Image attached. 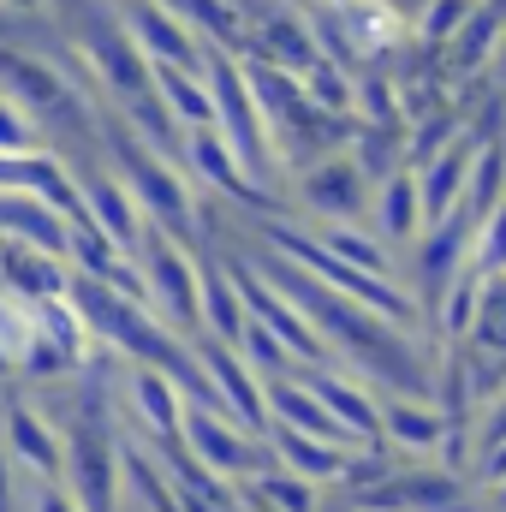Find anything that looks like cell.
I'll return each mask as SVG.
<instances>
[{"mask_svg": "<svg viewBox=\"0 0 506 512\" xmlns=\"http://www.w3.org/2000/svg\"><path fill=\"white\" fill-rule=\"evenodd\" d=\"M506 42V6L501 0H477V12L459 24V36L441 48V78L447 84H477L483 72H495V54Z\"/></svg>", "mask_w": 506, "mask_h": 512, "instance_id": "14", "label": "cell"}, {"mask_svg": "<svg viewBox=\"0 0 506 512\" xmlns=\"http://www.w3.org/2000/svg\"><path fill=\"white\" fill-rule=\"evenodd\" d=\"M0 239L30 245V251L66 262V215L48 209V203L30 197V191H0Z\"/></svg>", "mask_w": 506, "mask_h": 512, "instance_id": "20", "label": "cell"}, {"mask_svg": "<svg viewBox=\"0 0 506 512\" xmlns=\"http://www.w3.org/2000/svg\"><path fill=\"white\" fill-rule=\"evenodd\" d=\"M477 131L465 126L429 167H417V203H423V233L429 227H441V221H453L459 209H465V185H471V167H477Z\"/></svg>", "mask_w": 506, "mask_h": 512, "instance_id": "12", "label": "cell"}, {"mask_svg": "<svg viewBox=\"0 0 506 512\" xmlns=\"http://www.w3.org/2000/svg\"><path fill=\"white\" fill-rule=\"evenodd\" d=\"M167 512H173V507H167Z\"/></svg>", "mask_w": 506, "mask_h": 512, "instance_id": "38", "label": "cell"}, {"mask_svg": "<svg viewBox=\"0 0 506 512\" xmlns=\"http://www.w3.org/2000/svg\"><path fill=\"white\" fill-rule=\"evenodd\" d=\"M501 6H506V0H501Z\"/></svg>", "mask_w": 506, "mask_h": 512, "instance_id": "37", "label": "cell"}, {"mask_svg": "<svg viewBox=\"0 0 506 512\" xmlns=\"http://www.w3.org/2000/svg\"><path fill=\"white\" fill-rule=\"evenodd\" d=\"M0 447L30 483H66V429H54V417H42L30 399H12L0 411Z\"/></svg>", "mask_w": 506, "mask_h": 512, "instance_id": "8", "label": "cell"}, {"mask_svg": "<svg viewBox=\"0 0 506 512\" xmlns=\"http://www.w3.org/2000/svg\"><path fill=\"white\" fill-rule=\"evenodd\" d=\"M179 447H185L203 471H215L221 483L256 477V471L274 465L268 447H262V435L239 429V423H233L227 411H215V405H185V417H179Z\"/></svg>", "mask_w": 506, "mask_h": 512, "instance_id": "4", "label": "cell"}, {"mask_svg": "<svg viewBox=\"0 0 506 512\" xmlns=\"http://www.w3.org/2000/svg\"><path fill=\"white\" fill-rule=\"evenodd\" d=\"M102 155L108 167L120 173V185L131 191V203L143 209V227L167 233L173 245L185 251H203V209H197V185L185 179V167L173 155H161L155 143H143L131 126H120L108 114V131H102Z\"/></svg>", "mask_w": 506, "mask_h": 512, "instance_id": "1", "label": "cell"}, {"mask_svg": "<svg viewBox=\"0 0 506 512\" xmlns=\"http://www.w3.org/2000/svg\"><path fill=\"white\" fill-rule=\"evenodd\" d=\"M477 483H483V489L506 483V441L501 447H489V453H477Z\"/></svg>", "mask_w": 506, "mask_h": 512, "instance_id": "31", "label": "cell"}, {"mask_svg": "<svg viewBox=\"0 0 506 512\" xmlns=\"http://www.w3.org/2000/svg\"><path fill=\"white\" fill-rule=\"evenodd\" d=\"M298 376L322 399V411L334 417V429L352 441V453L381 447V393H370V382H358L340 364H316V370H298Z\"/></svg>", "mask_w": 506, "mask_h": 512, "instance_id": "9", "label": "cell"}, {"mask_svg": "<svg viewBox=\"0 0 506 512\" xmlns=\"http://www.w3.org/2000/svg\"><path fill=\"white\" fill-rule=\"evenodd\" d=\"M370 233H376L387 251H405L423 239V203H417V167H393L370 191Z\"/></svg>", "mask_w": 506, "mask_h": 512, "instance_id": "17", "label": "cell"}, {"mask_svg": "<svg viewBox=\"0 0 506 512\" xmlns=\"http://www.w3.org/2000/svg\"><path fill=\"white\" fill-rule=\"evenodd\" d=\"M471 268L489 280V274H506V203H495L477 227H471Z\"/></svg>", "mask_w": 506, "mask_h": 512, "instance_id": "27", "label": "cell"}, {"mask_svg": "<svg viewBox=\"0 0 506 512\" xmlns=\"http://www.w3.org/2000/svg\"><path fill=\"white\" fill-rule=\"evenodd\" d=\"M120 393H126V411L137 417V429L155 441V447H173L179 441V417H185V393H179V382L167 376V370H149V364H131L126 382H120Z\"/></svg>", "mask_w": 506, "mask_h": 512, "instance_id": "15", "label": "cell"}, {"mask_svg": "<svg viewBox=\"0 0 506 512\" xmlns=\"http://www.w3.org/2000/svg\"><path fill=\"white\" fill-rule=\"evenodd\" d=\"M173 161L185 167V179H191V185H203V191H215V197L251 203L256 215H262V209H274V197H262L251 179L239 173V161H233V149L221 143V131H185Z\"/></svg>", "mask_w": 506, "mask_h": 512, "instance_id": "13", "label": "cell"}, {"mask_svg": "<svg viewBox=\"0 0 506 512\" xmlns=\"http://www.w3.org/2000/svg\"><path fill=\"white\" fill-rule=\"evenodd\" d=\"M304 6H346V0H304Z\"/></svg>", "mask_w": 506, "mask_h": 512, "instance_id": "36", "label": "cell"}, {"mask_svg": "<svg viewBox=\"0 0 506 512\" xmlns=\"http://www.w3.org/2000/svg\"><path fill=\"white\" fill-rule=\"evenodd\" d=\"M197 256L203 251H185V245H173L155 227L131 251L137 274H143V310L179 340H197Z\"/></svg>", "mask_w": 506, "mask_h": 512, "instance_id": "3", "label": "cell"}, {"mask_svg": "<svg viewBox=\"0 0 506 512\" xmlns=\"http://www.w3.org/2000/svg\"><path fill=\"white\" fill-rule=\"evenodd\" d=\"M197 370H203V382H209V393H215V405H221L239 429H251V435L268 429L262 376H256L233 346H221V340H203V334H197Z\"/></svg>", "mask_w": 506, "mask_h": 512, "instance_id": "10", "label": "cell"}, {"mask_svg": "<svg viewBox=\"0 0 506 512\" xmlns=\"http://www.w3.org/2000/svg\"><path fill=\"white\" fill-rule=\"evenodd\" d=\"M155 72V96L167 108V120L179 131H215V96H209V78L203 72H185V66H149Z\"/></svg>", "mask_w": 506, "mask_h": 512, "instance_id": "22", "label": "cell"}, {"mask_svg": "<svg viewBox=\"0 0 506 512\" xmlns=\"http://www.w3.org/2000/svg\"><path fill=\"white\" fill-rule=\"evenodd\" d=\"M6 370H12V358H6V346H0V376H6Z\"/></svg>", "mask_w": 506, "mask_h": 512, "instance_id": "35", "label": "cell"}, {"mask_svg": "<svg viewBox=\"0 0 506 512\" xmlns=\"http://www.w3.org/2000/svg\"><path fill=\"white\" fill-rule=\"evenodd\" d=\"M78 173V215L90 221V227H102L120 251H137L143 245V209L131 203V191L120 185V173L108 167V161H90V167H72Z\"/></svg>", "mask_w": 506, "mask_h": 512, "instance_id": "11", "label": "cell"}, {"mask_svg": "<svg viewBox=\"0 0 506 512\" xmlns=\"http://www.w3.org/2000/svg\"><path fill=\"white\" fill-rule=\"evenodd\" d=\"M0 512H12V459L0 447Z\"/></svg>", "mask_w": 506, "mask_h": 512, "instance_id": "32", "label": "cell"}, {"mask_svg": "<svg viewBox=\"0 0 506 512\" xmlns=\"http://www.w3.org/2000/svg\"><path fill=\"white\" fill-rule=\"evenodd\" d=\"M203 78H209V96H215V131L221 143L233 149L239 173L251 179L262 197H280V161H274V143H268V126L256 114V96L239 72V54L227 48H203Z\"/></svg>", "mask_w": 506, "mask_h": 512, "instance_id": "2", "label": "cell"}, {"mask_svg": "<svg viewBox=\"0 0 506 512\" xmlns=\"http://www.w3.org/2000/svg\"><path fill=\"white\" fill-rule=\"evenodd\" d=\"M114 18L131 36V48L149 60V66H185V72H203V36L167 6V0H114Z\"/></svg>", "mask_w": 506, "mask_h": 512, "instance_id": "7", "label": "cell"}, {"mask_svg": "<svg viewBox=\"0 0 506 512\" xmlns=\"http://www.w3.org/2000/svg\"><path fill=\"white\" fill-rule=\"evenodd\" d=\"M24 512H84V507L72 501V489H66V483H30Z\"/></svg>", "mask_w": 506, "mask_h": 512, "instance_id": "30", "label": "cell"}, {"mask_svg": "<svg viewBox=\"0 0 506 512\" xmlns=\"http://www.w3.org/2000/svg\"><path fill=\"white\" fill-rule=\"evenodd\" d=\"M465 352L477 364H489L506 382V274H489L483 280V298H477V322L465 334Z\"/></svg>", "mask_w": 506, "mask_h": 512, "instance_id": "23", "label": "cell"}, {"mask_svg": "<svg viewBox=\"0 0 506 512\" xmlns=\"http://www.w3.org/2000/svg\"><path fill=\"white\" fill-rule=\"evenodd\" d=\"M310 239H316L328 256H340L346 268H358V274H381V280H393V274H387L393 256H387V245H381L370 227H352V221H316Z\"/></svg>", "mask_w": 506, "mask_h": 512, "instance_id": "24", "label": "cell"}, {"mask_svg": "<svg viewBox=\"0 0 506 512\" xmlns=\"http://www.w3.org/2000/svg\"><path fill=\"white\" fill-rule=\"evenodd\" d=\"M66 489L84 512H120V441L96 417L66 429Z\"/></svg>", "mask_w": 506, "mask_h": 512, "instance_id": "6", "label": "cell"}, {"mask_svg": "<svg viewBox=\"0 0 506 512\" xmlns=\"http://www.w3.org/2000/svg\"><path fill=\"white\" fill-rule=\"evenodd\" d=\"M0 6H6V12H36L42 0H0Z\"/></svg>", "mask_w": 506, "mask_h": 512, "instance_id": "33", "label": "cell"}, {"mask_svg": "<svg viewBox=\"0 0 506 512\" xmlns=\"http://www.w3.org/2000/svg\"><path fill=\"white\" fill-rule=\"evenodd\" d=\"M370 191L376 185L358 173V161L346 149H334V155H322V161L292 173V197H298V209L310 221H352V227H364L370 221Z\"/></svg>", "mask_w": 506, "mask_h": 512, "instance_id": "5", "label": "cell"}, {"mask_svg": "<svg viewBox=\"0 0 506 512\" xmlns=\"http://www.w3.org/2000/svg\"><path fill=\"white\" fill-rule=\"evenodd\" d=\"M334 24H340V36H346L358 66H376L381 54H393L411 36L405 12L393 0H346V6H334Z\"/></svg>", "mask_w": 506, "mask_h": 512, "instance_id": "18", "label": "cell"}, {"mask_svg": "<svg viewBox=\"0 0 506 512\" xmlns=\"http://www.w3.org/2000/svg\"><path fill=\"white\" fill-rule=\"evenodd\" d=\"M30 149H42V137H36V126L0 96V155H30Z\"/></svg>", "mask_w": 506, "mask_h": 512, "instance_id": "28", "label": "cell"}, {"mask_svg": "<svg viewBox=\"0 0 506 512\" xmlns=\"http://www.w3.org/2000/svg\"><path fill=\"white\" fill-rule=\"evenodd\" d=\"M477 12V0H423L417 12H411V42L423 48V54H441L453 36H459V24Z\"/></svg>", "mask_w": 506, "mask_h": 512, "instance_id": "26", "label": "cell"}, {"mask_svg": "<svg viewBox=\"0 0 506 512\" xmlns=\"http://www.w3.org/2000/svg\"><path fill=\"white\" fill-rule=\"evenodd\" d=\"M441 429H447V423H441V411H435L429 399H405V393H387V399H381V441H387V447L423 459V453L441 447Z\"/></svg>", "mask_w": 506, "mask_h": 512, "instance_id": "21", "label": "cell"}, {"mask_svg": "<svg viewBox=\"0 0 506 512\" xmlns=\"http://www.w3.org/2000/svg\"><path fill=\"white\" fill-rule=\"evenodd\" d=\"M262 447H268V459L280 465V471H292V477H304V483H340L346 477V447H334V441H322V435H298V429H280V423H268L262 429Z\"/></svg>", "mask_w": 506, "mask_h": 512, "instance_id": "19", "label": "cell"}, {"mask_svg": "<svg viewBox=\"0 0 506 512\" xmlns=\"http://www.w3.org/2000/svg\"><path fill=\"white\" fill-rule=\"evenodd\" d=\"M471 441H477V453H489V447L506 441V387L495 399H483V411H477V423H471Z\"/></svg>", "mask_w": 506, "mask_h": 512, "instance_id": "29", "label": "cell"}, {"mask_svg": "<svg viewBox=\"0 0 506 512\" xmlns=\"http://www.w3.org/2000/svg\"><path fill=\"white\" fill-rule=\"evenodd\" d=\"M251 328V310L233 286V274L221 268V256H197V334L203 340H221V346H239Z\"/></svg>", "mask_w": 506, "mask_h": 512, "instance_id": "16", "label": "cell"}, {"mask_svg": "<svg viewBox=\"0 0 506 512\" xmlns=\"http://www.w3.org/2000/svg\"><path fill=\"white\" fill-rule=\"evenodd\" d=\"M495 507H501V512H506V483H495Z\"/></svg>", "mask_w": 506, "mask_h": 512, "instance_id": "34", "label": "cell"}, {"mask_svg": "<svg viewBox=\"0 0 506 512\" xmlns=\"http://www.w3.org/2000/svg\"><path fill=\"white\" fill-rule=\"evenodd\" d=\"M251 501L262 512H322L316 483H304V477H292V471H280V465H268V471L251 477Z\"/></svg>", "mask_w": 506, "mask_h": 512, "instance_id": "25", "label": "cell"}]
</instances>
